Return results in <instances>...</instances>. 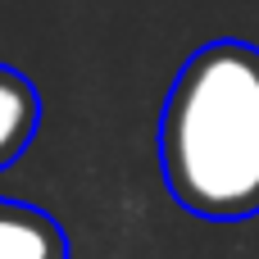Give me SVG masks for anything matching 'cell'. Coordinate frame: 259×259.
I'll return each instance as SVG.
<instances>
[{"label": "cell", "mask_w": 259, "mask_h": 259, "mask_svg": "<svg viewBox=\"0 0 259 259\" xmlns=\"http://www.w3.org/2000/svg\"><path fill=\"white\" fill-rule=\"evenodd\" d=\"M168 196L209 223L259 214V46L219 36L191 50L159 109Z\"/></svg>", "instance_id": "cell-1"}, {"label": "cell", "mask_w": 259, "mask_h": 259, "mask_svg": "<svg viewBox=\"0 0 259 259\" xmlns=\"http://www.w3.org/2000/svg\"><path fill=\"white\" fill-rule=\"evenodd\" d=\"M41 127V96L32 77L14 64H0V173L18 164Z\"/></svg>", "instance_id": "cell-3"}, {"label": "cell", "mask_w": 259, "mask_h": 259, "mask_svg": "<svg viewBox=\"0 0 259 259\" xmlns=\"http://www.w3.org/2000/svg\"><path fill=\"white\" fill-rule=\"evenodd\" d=\"M0 259H68V237L50 209L0 200Z\"/></svg>", "instance_id": "cell-2"}]
</instances>
